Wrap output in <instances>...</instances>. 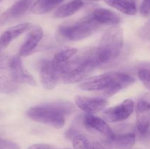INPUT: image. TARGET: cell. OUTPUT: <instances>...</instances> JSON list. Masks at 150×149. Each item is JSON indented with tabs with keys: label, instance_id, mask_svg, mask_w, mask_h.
Instances as JSON below:
<instances>
[{
	"label": "cell",
	"instance_id": "1",
	"mask_svg": "<svg viewBox=\"0 0 150 149\" xmlns=\"http://www.w3.org/2000/svg\"><path fill=\"white\" fill-rule=\"evenodd\" d=\"M74 110L71 103L64 101H55L41 104L29 108L26 115L33 121L61 129L65 124L66 118Z\"/></svg>",
	"mask_w": 150,
	"mask_h": 149
},
{
	"label": "cell",
	"instance_id": "2",
	"mask_svg": "<svg viewBox=\"0 0 150 149\" xmlns=\"http://www.w3.org/2000/svg\"><path fill=\"white\" fill-rule=\"evenodd\" d=\"M135 79L130 74L120 72H109L88 78L79 85V88L88 91H103L106 96L115 94L133 84Z\"/></svg>",
	"mask_w": 150,
	"mask_h": 149
},
{
	"label": "cell",
	"instance_id": "3",
	"mask_svg": "<svg viewBox=\"0 0 150 149\" xmlns=\"http://www.w3.org/2000/svg\"><path fill=\"white\" fill-rule=\"evenodd\" d=\"M94 50L84 51L70 58L59 70L60 80L64 83H75L86 78L99 65Z\"/></svg>",
	"mask_w": 150,
	"mask_h": 149
},
{
	"label": "cell",
	"instance_id": "4",
	"mask_svg": "<svg viewBox=\"0 0 150 149\" xmlns=\"http://www.w3.org/2000/svg\"><path fill=\"white\" fill-rule=\"evenodd\" d=\"M123 46V30L114 26L107 29L95 51L99 64H108L119 56Z\"/></svg>",
	"mask_w": 150,
	"mask_h": 149
},
{
	"label": "cell",
	"instance_id": "5",
	"mask_svg": "<svg viewBox=\"0 0 150 149\" xmlns=\"http://www.w3.org/2000/svg\"><path fill=\"white\" fill-rule=\"evenodd\" d=\"M98 26V23L89 15L74 23L62 25L59 28L58 32L64 39L79 41L90 36Z\"/></svg>",
	"mask_w": 150,
	"mask_h": 149
},
{
	"label": "cell",
	"instance_id": "6",
	"mask_svg": "<svg viewBox=\"0 0 150 149\" xmlns=\"http://www.w3.org/2000/svg\"><path fill=\"white\" fill-rule=\"evenodd\" d=\"M8 68L10 69L12 80L16 83L28 84L32 86H36L38 85L33 76L25 68L21 56H19L10 58Z\"/></svg>",
	"mask_w": 150,
	"mask_h": 149
},
{
	"label": "cell",
	"instance_id": "7",
	"mask_svg": "<svg viewBox=\"0 0 150 149\" xmlns=\"http://www.w3.org/2000/svg\"><path fill=\"white\" fill-rule=\"evenodd\" d=\"M134 108L133 101L130 99H125L119 105L105 110L102 115L105 121L109 123L118 122L126 120L130 117Z\"/></svg>",
	"mask_w": 150,
	"mask_h": 149
},
{
	"label": "cell",
	"instance_id": "8",
	"mask_svg": "<svg viewBox=\"0 0 150 149\" xmlns=\"http://www.w3.org/2000/svg\"><path fill=\"white\" fill-rule=\"evenodd\" d=\"M83 122L84 127L89 131L97 134L98 133L100 135L106 137L110 141L114 140L116 134L106 121L103 118L96 116L94 114L86 113L83 117Z\"/></svg>",
	"mask_w": 150,
	"mask_h": 149
},
{
	"label": "cell",
	"instance_id": "9",
	"mask_svg": "<svg viewBox=\"0 0 150 149\" xmlns=\"http://www.w3.org/2000/svg\"><path fill=\"white\" fill-rule=\"evenodd\" d=\"M40 77L42 86L48 90L54 89L60 80L59 72L49 60H45L41 64Z\"/></svg>",
	"mask_w": 150,
	"mask_h": 149
},
{
	"label": "cell",
	"instance_id": "10",
	"mask_svg": "<svg viewBox=\"0 0 150 149\" xmlns=\"http://www.w3.org/2000/svg\"><path fill=\"white\" fill-rule=\"evenodd\" d=\"M75 103L87 114H95L103 110L108 105V100L102 97H87L76 96Z\"/></svg>",
	"mask_w": 150,
	"mask_h": 149
},
{
	"label": "cell",
	"instance_id": "11",
	"mask_svg": "<svg viewBox=\"0 0 150 149\" xmlns=\"http://www.w3.org/2000/svg\"><path fill=\"white\" fill-rule=\"evenodd\" d=\"M150 106L146 99H141L136 105V127L142 135L148 134L149 129Z\"/></svg>",
	"mask_w": 150,
	"mask_h": 149
},
{
	"label": "cell",
	"instance_id": "12",
	"mask_svg": "<svg viewBox=\"0 0 150 149\" xmlns=\"http://www.w3.org/2000/svg\"><path fill=\"white\" fill-rule=\"evenodd\" d=\"M29 31L26 40L19 49L18 56L21 57L27 56L32 54L42 38L43 31L40 26H32Z\"/></svg>",
	"mask_w": 150,
	"mask_h": 149
},
{
	"label": "cell",
	"instance_id": "13",
	"mask_svg": "<svg viewBox=\"0 0 150 149\" xmlns=\"http://www.w3.org/2000/svg\"><path fill=\"white\" fill-rule=\"evenodd\" d=\"M33 0H19L7 10H6L0 16V24H4L9 20L20 17L24 14L29 8Z\"/></svg>",
	"mask_w": 150,
	"mask_h": 149
},
{
	"label": "cell",
	"instance_id": "14",
	"mask_svg": "<svg viewBox=\"0 0 150 149\" xmlns=\"http://www.w3.org/2000/svg\"><path fill=\"white\" fill-rule=\"evenodd\" d=\"M91 17L98 25L117 26L121 22V17L120 15L112 10L105 8L95 9L92 12Z\"/></svg>",
	"mask_w": 150,
	"mask_h": 149
},
{
	"label": "cell",
	"instance_id": "15",
	"mask_svg": "<svg viewBox=\"0 0 150 149\" xmlns=\"http://www.w3.org/2000/svg\"><path fill=\"white\" fill-rule=\"evenodd\" d=\"M83 6L81 0H73L59 7L54 13V16L57 18H64L70 17L80 10Z\"/></svg>",
	"mask_w": 150,
	"mask_h": 149
},
{
	"label": "cell",
	"instance_id": "16",
	"mask_svg": "<svg viewBox=\"0 0 150 149\" xmlns=\"http://www.w3.org/2000/svg\"><path fill=\"white\" fill-rule=\"evenodd\" d=\"M110 7L115 8L124 14L134 15L137 13L134 0H104Z\"/></svg>",
	"mask_w": 150,
	"mask_h": 149
},
{
	"label": "cell",
	"instance_id": "17",
	"mask_svg": "<svg viewBox=\"0 0 150 149\" xmlns=\"http://www.w3.org/2000/svg\"><path fill=\"white\" fill-rule=\"evenodd\" d=\"M74 149H105L97 140L83 134H78L73 137Z\"/></svg>",
	"mask_w": 150,
	"mask_h": 149
},
{
	"label": "cell",
	"instance_id": "18",
	"mask_svg": "<svg viewBox=\"0 0 150 149\" xmlns=\"http://www.w3.org/2000/svg\"><path fill=\"white\" fill-rule=\"evenodd\" d=\"M78 53V50L76 48H65L61 50L54 55V58L51 61L53 66L59 72L60 69L67 64V61L76 56Z\"/></svg>",
	"mask_w": 150,
	"mask_h": 149
},
{
	"label": "cell",
	"instance_id": "19",
	"mask_svg": "<svg viewBox=\"0 0 150 149\" xmlns=\"http://www.w3.org/2000/svg\"><path fill=\"white\" fill-rule=\"evenodd\" d=\"M64 0H37L32 5L31 10L34 14H45L54 10Z\"/></svg>",
	"mask_w": 150,
	"mask_h": 149
},
{
	"label": "cell",
	"instance_id": "20",
	"mask_svg": "<svg viewBox=\"0 0 150 149\" xmlns=\"http://www.w3.org/2000/svg\"><path fill=\"white\" fill-rule=\"evenodd\" d=\"M113 142L117 149H130L136 142V134L134 133L115 134Z\"/></svg>",
	"mask_w": 150,
	"mask_h": 149
},
{
	"label": "cell",
	"instance_id": "21",
	"mask_svg": "<svg viewBox=\"0 0 150 149\" xmlns=\"http://www.w3.org/2000/svg\"><path fill=\"white\" fill-rule=\"evenodd\" d=\"M32 26H33V25L31 23H20V24H18L16 26L10 28V29H7V31L10 33V36H11L12 39L13 40L14 39L17 38L18 37L21 35L22 34L24 33V32L30 30Z\"/></svg>",
	"mask_w": 150,
	"mask_h": 149
},
{
	"label": "cell",
	"instance_id": "22",
	"mask_svg": "<svg viewBox=\"0 0 150 149\" xmlns=\"http://www.w3.org/2000/svg\"><path fill=\"white\" fill-rule=\"evenodd\" d=\"M138 75H139V77L141 80V81L144 85V86H146L147 89H149L150 80L149 67H147V68L144 67V68L139 69V71H138Z\"/></svg>",
	"mask_w": 150,
	"mask_h": 149
},
{
	"label": "cell",
	"instance_id": "23",
	"mask_svg": "<svg viewBox=\"0 0 150 149\" xmlns=\"http://www.w3.org/2000/svg\"><path fill=\"white\" fill-rule=\"evenodd\" d=\"M13 39H12L11 36H10V33L8 31L6 30L0 36V50L2 51L5 48H7L9 45V44L12 42Z\"/></svg>",
	"mask_w": 150,
	"mask_h": 149
},
{
	"label": "cell",
	"instance_id": "24",
	"mask_svg": "<svg viewBox=\"0 0 150 149\" xmlns=\"http://www.w3.org/2000/svg\"><path fill=\"white\" fill-rule=\"evenodd\" d=\"M140 13L144 17H149L150 13V0H143L140 7Z\"/></svg>",
	"mask_w": 150,
	"mask_h": 149
},
{
	"label": "cell",
	"instance_id": "25",
	"mask_svg": "<svg viewBox=\"0 0 150 149\" xmlns=\"http://www.w3.org/2000/svg\"><path fill=\"white\" fill-rule=\"evenodd\" d=\"M0 149H19V147L13 142L0 139Z\"/></svg>",
	"mask_w": 150,
	"mask_h": 149
},
{
	"label": "cell",
	"instance_id": "26",
	"mask_svg": "<svg viewBox=\"0 0 150 149\" xmlns=\"http://www.w3.org/2000/svg\"><path fill=\"white\" fill-rule=\"evenodd\" d=\"M9 61H10V59L7 58V56L4 55L0 50V70L8 68Z\"/></svg>",
	"mask_w": 150,
	"mask_h": 149
},
{
	"label": "cell",
	"instance_id": "27",
	"mask_svg": "<svg viewBox=\"0 0 150 149\" xmlns=\"http://www.w3.org/2000/svg\"><path fill=\"white\" fill-rule=\"evenodd\" d=\"M28 149H59L54 146L50 145L47 144H34L32 145Z\"/></svg>",
	"mask_w": 150,
	"mask_h": 149
},
{
	"label": "cell",
	"instance_id": "28",
	"mask_svg": "<svg viewBox=\"0 0 150 149\" xmlns=\"http://www.w3.org/2000/svg\"><path fill=\"white\" fill-rule=\"evenodd\" d=\"M141 35H142V38L143 39H149V23H146V26L142 29L141 31Z\"/></svg>",
	"mask_w": 150,
	"mask_h": 149
},
{
	"label": "cell",
	"instance_id": "29",
	"mask_svg": "<svg viewBox=\"0 0 150 149\" xmlns=\"http://www.w3.org/2000/svg\"><path fill=\"white\" fill-rule=\"evenodd\" d=\"M92 1H99V0H92Z\"/></svg>",
	"mask_w": 150,
	"mask_h": 149
},
{
	"label": "cell",
	"instance_id": "30",
	"mask_svg": "<svg viewBox=\"0 0 150 149\" xmlns=\"http://www.w3.org/2000/svg\"><path fill=\"white\" fill-rule=\"evenodd\" d=\"M59 149H60V148H59ZM62 149H70V148H62Z\"/></svg>",
	"mask_w": 150,
	"mask_h": 149
},
{
	"label": "cell",
	"instance_id": "31",
	"mask_svg": "<svg viewBox=\"0 0 150 149\" xmlns=\"http://www.w3.org/2000/svg\"><path fill=\"white\" fill-rule=\"evenodd\" d=\"M130 149H139V148H130Z\"/></svg>",
	"mask_w": 150,
	"mask_h": 149
},
{
	"label": "cell",
	"instance_id": "32",
	"mask_svg": "<svg viewBox=\"0 0 150 149\" xmlns=\"http://www.w3.org/2000/svg\"><path fill=\"white\" fill-rule=\"evenodd\" d=\"M1 1H2V0H0V2H1Z\"/></svg>",
	"mask_w": 150,
	"mask_h": 149
}]
</instances>
